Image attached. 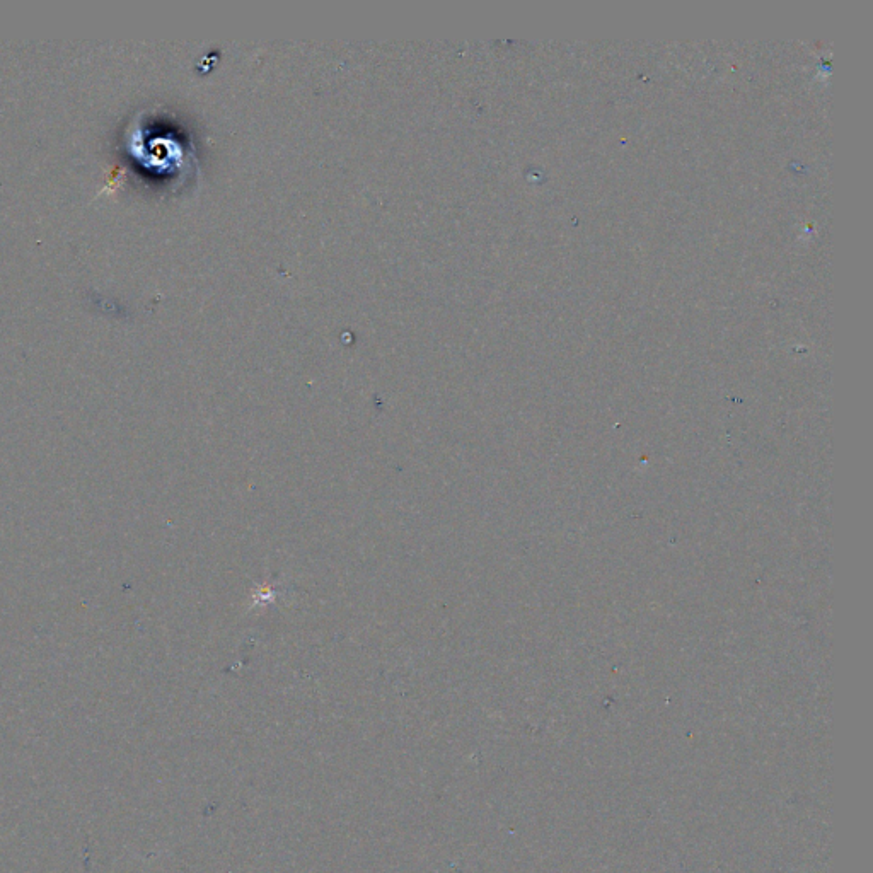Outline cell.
<instances>
[{"label":"cell","mask_w":873,"mask_h":873,"mask_svg":"<svg viewBox=\"0 0 873 873\" xmlns=\"http://www.w3.org/2000/svg\"><path fill=\"white\" fill-rule=\"evenodd\" d=\"M123 147L152 180L186 181L195 166V151L185 135L154 118H135L125 132Z\"/></svg>","instance_id":"obj_1"}]
</instances>
